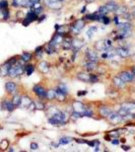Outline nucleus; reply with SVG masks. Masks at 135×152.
I'll return each mask as SVG.
<instances>
[{"instance_id":"1","label":"nucleus","mask_w":135,"mask_h":152,"mask_svg":"<svg viewBox=\"0 0 135 152\" xmlns=\"http://www.w3.org/2000/svg\"><path fill=\"white\" fill-rule=\"evenodd\" d=\"M67 120V116L64 112H60V111H55V112L52 115V117L49 119L50 124L55 126L58 125H64Z\"/></svg>"},{"instance_id":"2","label":"nucleus","mask_w":135,"mask_h":152,"mask_svg":"<svg viewBox=\"0 0 135 152\" xmlns=\"http://www.w3.org/2000/svg\"><path fill=\"white\" fill-rule=\"evenodd\" d=\"M25 71V68L24 66L21 65L20 62H16L15 64L11 65V67L9 68V71H8V76L10 77H16L18 75H21L22 73H24Z\"/></svg>"},{"instance_id":"3","label":"nucleus","mask_w":135,"mask_h":152,"mask_svg":"<svg viewBox=\"0 0 135 152\" xmlns=\"http://www.w3.org/2000/svg\"><path fill=\"white\" fill-rule=\"evenodd\" d=\"M117 7H118V5L115 3V1H110L107 4H105L104 6H101L99 8V13L102 15H105L107 13L111 12V11H115Z\"/></svg>"},{"instance_id":"4","label":"nucleus","mask_w":135,"mask_h":152,"mask_svg":"<svg viewBox=\"0 0 135 152\" xmlns=\"http://www.w3.org/2000/svg\"><path fill=\"white\" fill-rule=\"evenodd\" d=\"M37 18H38V14L34 10H32V11H30V12L26 14L25 18L24 19V21H22V24H24L25 26H26L27 24H30L31 22H33L34 20H36Z\"/></svg>"},{"instance_id":"5","label":"nucleus","mask_w":135,"mask_h":152,"mask_svg":"<svg viewBox=\"0 0 135 152\" xmlns=\"http://www.w3.org/2000/svg\"><path fill=\"white\" fill-rule=\"evenodd\" d=\"M83 27H84V20L78 19L77 21H75L74 24H72V26L70 27V31L73 33H78V32H80V31Z\"/></svg>"},{"instance_id":"6","label":"nucleus","mask_w":135,"mask_h":152,"mask_svg":"<svg viewBox=\"0 0 135 152\" xmlns=\"http://www.w3.org/2000/svg\"><path fill=\"white\" fill-rule=\"evenodd\" d=\"M112 46V41L110 40H105V41H101V42H98L95 44V49L99 50V51H104L106 50L107 48H109Z\"/></svg>"},{"instance_id":"7","label":"nucleus","mask_w":135,"mask_h":152,"mask_svg":"<svg viewBox=\"0 0 135 152\" xmlns=\"http://www.w3.org/2000/svg\"><path fill=\"white\" fill-rule=\"evenodd\" d=\"M108 119L111 123H113L114 125H116V124H119L120 122H122L123 120V117L119 114V112H111V114L108 116Z\"/></svg>"},{"instance_id":"8","label":"nucleus","mask_w":135,"mask_h":152,"mask_svg":"<svg viewBox=\"0 0 135 152\" xmlns=\"http://www.w3.org/2000/svg\"><path fill=\"white\" fill-rule=\"evenodd\" d=\"M119 77L121 79L124 81V82H130L133 80V77H134V74L131 72H128V71H123L119 74Z\"/></svg>"},{"instance_id":"9","label":"nucleus","mask_w":135,"mask_h":152,"mask_svg":"<svg viewBox=\"0 0 135 152\" xmlns=\"http://www.w3.org/2000/svg\"><path fill=\"white\" fill-rule=\"evenodd\" d=\"M85 57L88 61L91 62H94V63H97V62L99 61V57L97 53L94 52V51H92V50H88L86 51V54H85Z\"/></svg>"},{"instance_id":"10","label":"nucleus","mask_w":135,"mask_h":152,"mask_svg":"<svg viewBox=\"0 0 135 152\" xmlns=\"http://www.w3.org/2000/svg\"><path fill=\"white\" fill-rule=\"evenodd\" d=\"M11 67V64L7 61L6 63H4L1 67H0V76H7L8 75V71H9V68Z\"/></svg>"},{"instance_id":"11","label":"nucleus","mask_w":135,"mask_h":152,"mask_svg":"<svg viewBox=\"0 0 135 152\" xmlns=\"http://www.w3.org/2000/svg\"><path fill=\"white\" fill-rule=\"evenodd\" d=\"M34 91H35V93L40 97H46V95H47V91L40 85L34 86Z\"/></svg>"},{"instance_id":"12","label":"nucleus","mask_w":135,"mask_h":152,"mask_svg":"<svg viewBox=\"0 0 135 152\" xmlns=\"http://www.w3.org/2000/svg\"><path fill=\"white\" fill-rule=\"evenodd\" d=\"M72 108L73 110H74V112H84V110H85V106L83 105L82 103H80V101H74L72 104Z\"/></svg>"},{"instance_id":"13","label":"nucleus","mask_w":135,"mask_h":152,"mask_svg":"<svg viewBox=\"0 0 135 152\" xmlns=\"http://www.w3.org/2000/svg\"><path fill=\"white\" fill-rule=\"evenodd\" d=\"M61 1H57V0H45V3H46L48 6H50L51 8H55V9H59L61 7Z\"/></svg>"},{"instance_id":"14","label":"nucleus","mask_w":135,"mask_h":152,"mask_svg":"<svg viewBox=\"0 0 135 152\" xmlns=\"http://www.w3.org/2000/svg\"><path fill=\"white\" fill-rule=\"evenodd\" d=\"M31 104H32V99L29 96H21L19 106H21V108H29Z\"/></svg>"},{"instance_id":"15","label":"nucleus","mask_w":135,"mask_h":152,"mask_svg":"<svg viewBox=\"0 0 135 152\" xmlns=\"http://www.w3.org/2000/svg\"><path fill=\"white\" fill-rule=\"evenodd\" d=\"M2 108L5 109L8 112H12L15 109V105L12 104V101H9V100H4L2 103Z\"/></svg>"},{"instance_id":"16","label":"nucleus","mask_w":135,"mask_h":152,"mask_svg":"<svg viewBox=\"0 0 135 152\" xmlns=\"http://www.w3.org/2000/svg\"><path fill=\"white\" fill-rule=\"evenodd\" d=\"M5 88H6V90L9 92V93H14L16 91V88H17V86H16V84L14 82H7L6 84H5Z\"/></svg>"},{"instance_id":"17","label":"nucleus","mask_w":135,"mask_h":152,"mask_svg":"<svg viewBox=\"0 0 135 152\" xmlns=\"http://www.w3.org/2000/svg\"><path fill=\"white\" fill-rule=\"evenodd\" d=\"M117 54L121 56L122 58H126L129 56V50L127 48H124V47H120L117 49Z\"/></svg>"},{"instance_id":"18","label":"nucleus","mask_w":135,"mask_h":152,"mask_svg":"<svg viewBox=\"0 0 135 152\" xmlns=\"http://www.w3.org/2000/svg\"><path fill=\"white\" fill-rule=\"evenodd\" d=\"M131 24H128V22H119V24H117V27L119 30H121V31H125V32H127V31H130L131 30Z\"/></svg>"},{"instance_id":"19","label":"nucleus","mask_w":135,"mask_h":152,"mask_svg":"<svg viewBox=\"0 0 135 152\" xmlns=\"http://www.w3.org/2000/svg\"><path fill=\"white\" fill-rule=\"evenodd\" d=\"M122 108H124L129 114L132 115L133 112H135V104H130V103H127V104H124L122 105Z\"/></svg>"},{"instance_id":"20","label":"nucleus","mask_w":135,"mask_h":152,"mask_svg":"<svg viewBox=\"0 0 135 152\" xmlns=\"http://www.w3.org/2000/svg\"><path fill=\"white\" fill-rule=\"evenodd\" d=\"M55 92H56V95H55V97L57 98L58 100H60V101H63L64 99H65V95H66V93L65 92H63L61 89L59 88V87H57V89L55 90Z\"/></svg>"},{"instance_id":"21","label":"nucleus","mask_w":135,"mask_h":152,"mask_svg":"<svg viewBox=\"0 0 135 152\" xmlns=\"http://www.w3.org/2000/svg\"><path fill=\"white\" fill-rule=\"evenodd\" d=\"M113 82H114V84L117 86V87H119V88H122V87H124V85H125V82L123 81L121 78L119 77V76H116V77H114V79H113Z\"/></svg>"},{"instance_id":"22","label":"nucleus","mask_w":135,"mask_h":152,"mask_svg":"<svg viewBox=\"0 0 135 152\" xmlns=\"http://www.w3.org/2000/svg\"><path fill=\"white\" fill-rule=\"evenodd\" d=\"M112 112V111L108 108H106V106H103V108L100 109V115L102 117H105V118H108V116Z\"/></svg>"},{"instance_id":"23","label":"nucleus","mask_w":135,"mask_h":152,"mask_svg":"<svg viewBox=\"0 0 135 152\" xmlns=\"http://www.w3.org/2000/svg\"><path fill=\"white\" fill-rule=\"evenodd\" d=\"M84 68H85L87 71H93L95 68H97V65H95L94 62H91V61H88L87 63L84 64Z\"/></svg>"},{"instance_id":"24","label":"nucleus","mask_w":135,"mask_h":152,"mask_svg":"<svg viewBox=\"0 0 135 152\" xmlns=\"http://www.w3.org/2000/svg\"><path fill=\"white\" fill-rule=\"evenodd\" d=\"M39 69H40L43 73H46V72L49 71V64L47 63V62L43 61L40 63V65H39Z\"/></svg>"},{"instance_id":"25","label":"nucleus","mask_w":135,"mask_h":152,"mask_svg":"<svg viewBox=\"0 0 135 152\" xmlns=\"http://www.w3.org/2000/svg\"><path fill=\"white\" fill-rule=\"evenodd\" d=\"M89 77H91V75L86 74V73H79V74H77V78L81 81H89Z\"/></svg>"},{"instance_id":"26","label":"nucleus","mask_w":135,"mask_h":152,"mask_svg":"<svg viewBox=\"0 0 135 152\" xmlns=\"http://www.w3.org/2000/svg\"><path fill=\"white\" fill-rule=\"evenodd\" d=\"M115 12H117L118 14H126L128 12V9L125 6H118L115 10Z\"/></svg>"},{"instance_id":"27","label":"nucleus","mask_w":135,"mask_h":152,"mask_svg":"<svg viewBox=\"0 0 135 152\" xmlns=\"http://www.w3.org/2000/svg\"><path fill=\"white\" fill-rule=\"evenodd\" d=\"M72 138L71 137H62L60 139V141H59V144H61V145H65V144H68V143H70L71 141H72Z\"/></svg>"},{"instance_id":"28","label":"nucleus","mask_w":135,"mask_h":152,"mask_svg":"<svg viewBox=\"0 0 135 152\" xmlns=\"http://www.w3.org/2000/svg\"><path fill=\"white\" fill-rule=\"evenodd\" d=\"M21 59H22V61H24V62H27V61H30L32 59V55L30 53L25 52V53H22V55H21Z\"/></svg>"},{"instance_id":"29","label":"nucleus","mask_w":135,"mask_h":152,"mask_svg":"<svg viewBox=\"0 0 135 152\" xmlns=\"http://www.w3.org/2000/svg\"><path fill=\"white\" fill-rule=\"evenodd\" d=\"M55 95H56L55 90H53V89H50V90L47 91L46 97H47L48 99H54V98H55Z\"/></svg>"},{"instance_id":"30","label":"nucleus","mask_w":135,"mask_h":152,"mask_svg":"<svg viewBox=\"0 0 135 152\" xmlns=\"http://www.w3.org/2000/svg\"><path fill=\"white\" fill-rule=\"evenodd\" d=\"M20 99H21V96H19V95L16 94V95H14V96H13V98H12V100H11V101H12V104L16 106V105H19Z\"/></svg>"},{"instance_id":"31","label":"nucleus","mask_w":135,"mask_h":152,"mask_svg":"<svg viewBox=\"0 0 135 152\" xmlns=\"http://www.w3.org/2000/svg\"><path fill=\"white\" fill-rule=\"evenodd\" d=\"M61 45H62V47H63L64 49H69V48L72 46V43H71V41H69V40H65V41H62Z\"/></svg>"},{"instance_id":"32","label":"nucleus","mask_w":135,"mask_h":152,"mask_svg":"<svg viewBox=\"0 0 135 152\" xmlns=\"http://www.w3.org/2000/svg\"><path fill=\"white\" fill-rule=\"evenodd\" d=\"M45 52H46L47 54H53L55 52V48L52 47L51 45H48V46L45 48Z\"/></svg>"},{"instance_id":"33","label":"nucleus","mask_w":135,"mask_h":152,"mask_svg":"<svg viewBox=\"0 0 135 152\" xmlns=\"http://www.w3.org/2000/svg\"><path fill=\"white\" fill-rule=\"evenodd\" d=\"M25 70L26 71V74L27 75H31L32 73L34 72V66L33 65H26L25 67Z\"/></svg>"},{"instance_id":"34","label":"nucleus","mask_w":135,"mask_h":152,"mask_svg":"<svg viewBox=\"0 0 135 152\" xmlns=\"http://www.w3.org/2000/svg\"><path fill=\"white\" fill-rule=\"evenodd\" d=\"M72 46L73 47H75V48H81L82 46H83V43L81 42V41H77V40H74L73 41V43H72Z\"/></svg>"},{"instance_id":"35","label":"nucleus","mask_w":135,"mask_h":152,"mask_svg":"<svg viewBox=\"0 0 135 152\" xmlns=\"http://www.w3.org/2000/svg\"><path fill=\"white\" fill-rule=\"evenodd\" d=\"M7 147H8V141L7 140H2V142L0 143V148H1L2 150H4Z\"/></svg>"},{"instance_id":"36","label":"nucleus","mask_w":135,"mask_h":152,"mask_svg":"<svg viewBox=\"0 0 135 152\" xmlns=\"http://www.w3.org/2000/svg\"><path fill=\"white\" fill-rule=\"evenodd\" d=\"M8 6V2L6 1V0H2V1H0V9H5L7 8Z\"/></svg>"},{"instance_id":"37","label":"nucleus","mask_w":135,"mask_h":152,"mask_svg":"<svg viewBox=\"0 0 135 152\" xmlns=\"http://www.w3.org/2000/svg\"><path fill=\"white\" fill-rule=\"evenodd\" d=\"M83 116H85V117H92L93 116V112L92 111H88L87 109L84 110V112H82V117Z\"/></svg>"},{"instance_id":"38","label":"nucleus","mask_w":135,"mask_h":152,"mask_svg":"<svg viewBox=\"0 0 135 152\" xmlns=\"http://www.w3.org/2000/svg\"><path fill=\"white\" fill-rule=\"evenodd\" d=\"M2 11H3V18L4 19H8V17H9V11H8V9L5 8Z\"/></svg>"},{"instance_id":"39","label":"nucleus","mask_w":135,"mask_h":152,"mask_svg":"<svg viewBox=\"0 0 135 152\" xmlns=\"http://www.w3.org/2000/svg\"><path fill=\"white\" fill-rule=\"evenodd\" d=\"M95 31H97V27H95V26H92L91 27V29H89L88 31H87V35H88V38H92V33L93 32H95Z\"/></svg>"},{"instance_id":"40","label":"nucleus","mask_w":135,"mask_h":152,"mask_svg":"<svg viewBox=\"0 0 135 152\" xmlns=\"http://www.w3.org/2000/svg\"><path fill=\"white\" fill-rule=\"evenodd\" d=\"M81 117H82V114H81V112H73V114H72V118H73V119H78V118H81Z\"/></svg>"},{"instance_id":"41","label":"nucleus","mask_w":135,"mask_h":152,"mask_svg":"<svg viewBox=\"0 0 135 152\" xmlns=\"http://www.w3.org/2000/svg\"><path fill=\"white\" fill-rule=\"evenodd\" d=\"M98 81V76L95 75H91V77H89V82H97Z\"/></svg>"},{"instance_id":"42","label":"nucleus","mask_w":135,"mask_h":152,"mask_svg":"<svg viewBox=\"0 0 135 152\" xmlns=\"http://www.w3.org/2000/svg\"><path fill=\"white\" fill-rule=\"evenodd\" d=\"M58 87H59V88H60V89H61V90H62L63 92H65V93L67 94V92H68V90H67V87L64 85V84H61V85H59Z\"/></svg>"},{"instance_id":"43","label":"nucleus","mask_w":135,"mask_h":152,"mask_svg":"<svg viewBox=\"0 0 135 152\" xmlns=\"http://www.w3.org/2000/svg\"><path fill=\"white\" fill-rule=\"evenodd\" d=\"M44 108H45V105H44L43 104H41V103H37V104H36V109L44 110Z\"/></svg>"},{"instance_id":"44","label":"nucleus","mask_w":135,"mask_h":152,"mask_svg":"<svg viewBox=\"0 0 135 152\" xmlns=\"http://www.w3.org/2000/svg\"><path fill=\"white\" fill-rule=\"evenodd\" d=\"M102 21L104 22L105 24H108L109 22H110V18H108L107 16H104V15H103V19H102Z\"/></svg>"},{"instance_id":"45","label":"nucleus","mask_w":135,"mask_h":152,"mask_svg":"<svg viewBox=\"0 0 135 152\" xmlns=\"http://www.w3.org/2000/svg\"><path fill=\"white\" fill-rule=\"evenodd\" d=\"M31 148H32L33 150H37V149L39 148V145H38L37 143H32V144H31Z\"/></svg>"},{"instance_id":"46","label":"nucleus","mask_w":135,"mask_h":152,"mask_svg":"<svg viewBox=\"0 0 135 152\" xmlns=\"http://www.w3.org/2000/svg\"><path fill=\"white\" fill-rule=\"evenodd\" d=\"M42 49H43V47H42V46H40V47H38V48L36 49V51H35V53H36L37 55H38V54H39V55H40V54H41V52H42V51H41Z\"/></svg>"},{"instance_id":"47","label":"nucleus","mask_w":135,"mask_h":152,"mask_svg":"<svg viewBox=\"0 0 135 152\" xmlns=\"http://www.w3.org/2000/svg\"><path fill=\"white\" fill-rule=\"evenodd\" d=\"M86 93H87V91L81 90V91H78V92H77V95H78V96H81V95H84V94H86Z\"/></svg>"},{"instance_id":"48","label":"nucleus","mask_w":135,"mask_h":152,"mask_svg":"<svg viewBox=\"0 0 135 152\" xmlns=\"http://www.w3.org/2000/svg\"><path fill=\"white\" fill-rule=\"evenodd\" d=\"M75 141H76L77 143H79V144H83V143H86V141H85V140H82V139H76Z\"/></svg>"},{"instance_id":"49","label":"nucleus","mask_w":135,"mask_h":152,"mask_svg":"<svg viewBox=\"0 0 135 152\" xmlns=\"http://www.w3.org/2000/svg\"><path fill=\"white\" fill-rule=\"evenodd\" d=\"M42 10H43V8H42V7H40V8H39V9L37 8V9H35V10H34V11H35V12H36L37 14H39V13H41V12H42Z\"/></svg>"},{"instance_id":"50","label":"nucleus","mask_w":135,"mask_h":152,"mask_svg":"<svg viewBox=\"0 0 135 152\" xmlns=\"http://www.w3.org/2000/svg\"><path fill=\"white\" fill-rule=\"evenodd\" d=\"M112 143H113V144H115V145H117V144H119V140L115 139V140H113V141H112Z\"/></svg>"},{"instance_id":"51","label":"nucleus","mask_w":135,"mask_h":152,"mask_svg":"<svg viewBox=\"0 0 135 152\" xmlns=\"http://www.w3.org/2000/svg\"><path fill=\"white\" fill-rule=\"evenodd\" d=\"M122 148L124 149L125 151H126V150H129V149H130V147H129V146H122Z\"/></svg>"},{"instance_id":"52","label":"nucleus","mask_w":135,"mask_h":152,"mask_svg":"<svg viewBox=\"0 0 135 152\" xmlns=\"http://www.w3.org/2000/svg\"><path fill=\"white\" fill-rule=\"evenodd\" d=\"M132 73L135 75V66H134V67H132Z\"/></svg>"},{"instance_id":"53","label":"nucleus","mask_w":135,"mask_h":152,"mask_svg":"<svg viewBox=\"0 0 135 152\" xmlns=\"http://www.w3.org/2000/svg\"><path fill=\"white\" fill-rule=\"evenodd\" d=\"M115 22H116V24H119V22H118V17H117V16L115 17Z\"/></svg>"},{"instance_id":"54","label":"nucleus","mask_w":135,"mask_h":152,"mask_svg":"<svg viewBox=\"0 0 135 152\" xmlns=\"http://www.w3.org/2000/svg\"><path fill=\"white\" fill-rule=\"evenodd\" d=\"M44 18H46V16H45V15H44V16H42V17L40 18V21H41V20H43Z\"/></svg>"},{"instance_id":"55","label":"nucleus","mask_w":135,"mask_h":152,"mask_svg":"<svg viewBox=\"0 0 135 152\" xmlns=\"http://www.w3.org/2000/svg\"><path fill=\"white\" fill-rule=\"evenodd\" d=\"M86 1H87V2H92V1H93V0H86Z\"/></svg>"},{"instance_id":"56","label":"nucleus","mask_w":135,"mask_h":152,"mask_svg":"<svg viewBox=\"0 0 135 152\" xmlns=\"http://www.w3.org/2000/svg\"><path fill=\"white\" fill-rule=\"evenodd\" d=\"M59 1H64V0H59Z\"/></svg>"},{"instance_id":"57","label":"nucleus","mask_w":135,"mask_h":152,"mask_svg":"<svg viewBox=\"0 0 135 152\" xmlns=\"http://www.w3.org/2000/svg\"><path fill=\"white\" fill-rule=\"evenodd\" d=\"M134 117H135V115H134Z\"/></svg>"}]
</instances>
